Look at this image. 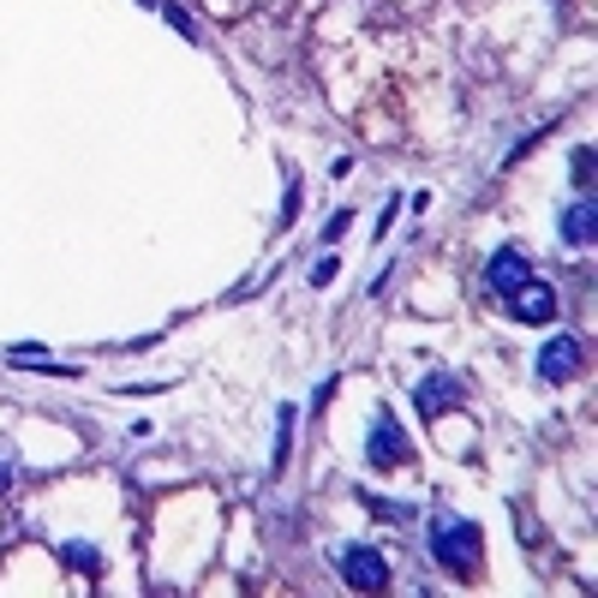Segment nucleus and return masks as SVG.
<instances>
[{
  "label": "nucleus",
  "instance_id": "f257e3e1",
  "mask_svg": "<svg viewBox=\"0 0 598 598\" xmlns=\"http://www.w3.org/2000/svg\"><path fill=\"white\" fill-rule=\"evenodd\" d=\"M431 556H437L449 575L467 581L479 568V527L473 520H437V527H431Z\"/></svg>",
  "mask_w": 598,
  "mask_h": 598
},
{
  "label": "nucleus",
  "instance_id": "f03ea898",
  "mask_svg": "<svg viewBox=\"0 0 598 598\" xmlns=\"http://www.w3.org/2000/svg\"><path fill=\"white\" fill-rule=\"evenodd\" d=\"M341 575H348V587H360V593L389 587V563H384V551H372V544H348V551H341Z\"/></svg>",
  "mask_w": 598,
  "mask_h": 598
},
{
  "label": "nucleus",
  "instance_id": "7ed1b4c3",
  "mask_svg": "<svg viewBox=\"0 0 598 598\" xmlns=\"http://www.w3.org/2000/svg\"><path fill=\"white\" fill-rule=\"evenodd\" d=\"M575 372H581V341L575 336H551L539 348V377L544 384H568Z\"/></svg>",
  "mask_w": 598,
  "mask_h": 598
},
{
  "label": "nucleus",
  "instance_id": "20e7f679",
  "mask_svg": "<svg viewBox=\"0 0 598 598\" xmlns=\"http://www.w3.org/2000/svg\"><path fill=\"white\" fill-rule=\"evenodd\" d=\"M365 455H372L377 467H401L407 461V443H401V425H396V413H377L372 419V443H365Z\"/></svg>",
  "mask_w": 598,
  "mask_h": 598
},
{
  "label": "nucleus",
  "instance_id": "39448f33",
  "mask_svg": "<svg viewBox=\"0 0 598 598\" xmlns=\"http://www.w3.org/2000/svg\"><path fill=\"white\" fill-rule=\"evenodd\" d=\"M527 275H532V270H527V258H520L515 246L491 251V263H485V288H491V294H503V300H508L520 282H527Z\"/></svg>",
  "mask_w": 598,
  "mask_h": 598
},
{
  "label": "nucleus",
  "instance_id": "423d86ee",
  "mask_svg": "<svg viewBox=\"0 0 598 598\" xmlns=\"http://www.w3.org/2000/svg\"><path fill=\"white\" fill-rule=\"evenodd\" d=\"M508 300H515V317H527V324H551V317H556V294L544 282H532V275Z\"/></svg>",
  "mask_w": 598,
  "mask_h": 598
},
{
  "label": "nucleus",
  "instance_id": "0eeeda50",
  "mask_svg": "<svg viewBox=\"0 0 598 598\" xmlns=\"http://www.w3.org/2000/svg\"><path fill=\"white\" fill-rule=\"evenodd\" d=\"M593 227H598V203L581 192V198L563 210V246H593Z\"/></svg>",
  "mask_w": 598,
  "mask_h": 598
},
{
  "label": "nucleus",
  "instance_id": "6e6552de",
  "mask_svg": "<svg viewBox=\"0 0 598 598\" xmlns=\"http://www.w3.org/2000/svg\"><path fill=\"white\" fill-rule=\"evenodd\" d=\"M413 396H419V413H425V419H437V413H443V407H449V401H455V377H443V372H431V377H425V384H419V389H413Z\"/></svg>",
  "mask_w": 598,
  "mask_h": 598
},
{
  "label": "nucleus",
  "instance_id": "1a4fd4ad",
  "mask_svg": "<svg viewBox=\"0 0 598 598\" xmlns=\"http://www.w3.org/2000/svg\"><path fill=\"white\" fill-rule=\"evenodd\" d=\"M67 563H79V568H102V556L91 551V544H67Z\"/></svg>",
  "mask_w": 598,
  "mask_h": 598
},
{
  "label": "nucleus",
  "instance_id": "9d476101",
  "mask_svg": "<svg viewBox=\"0 0 598 598\" xmlns=\"http://www.w3.org/2000/svg\"><path fill=\"white\" fill-rule=\"evenodd\" d=\"M348 222H353V215H348V210H336V215L324 222V239H341V234H348Z\"/></svg>",
  "mask_w": 598,
  "mask_h": 598
},
{
  "label": "nucleus",
  "instance_id": "9b49d317",
  "mask_svg": "<svg viewBox=\"0 0 598 598\" xmlns=\"http://www.w3.org/2000/svg\"><path fill=\"white\" fill-rule=\"evenodd\" d=\"M300 215V180H288V198H282V222H294Z\"/></svg>",
  "mask_w": 598,
  "mask_h": 598
},
{
  "label": "nucleus",
  "instance_id": "f8f14e48",
  "mask_svg": "<svg viewBox=\"0 0 598 598\" xmlns=\"http://www.w3.org/2000/svg\"><path fill=\"white\" fill-rule=\"evenodd\" d=\"M7 485H12V467H7V461H0V491H7Z\"/></svg>",
  "mask_w": 598,
  "mask_h": 598
}]
</instances>
